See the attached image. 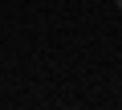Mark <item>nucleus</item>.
Wrapping results in <instances>:
<instances>
[{
	"label": "nucleus",
	"mask_w": 122,
	"mask_h": 110,
	"mask_svg": "<svg viewBox=\"0 0 122 110\" xmlns=\"http://www.w3.org/2000/svg\"><path fill=\"white\" fill-rule=\"evenodd\" d=\"M114 4H118V8H122V0H114Z\"/></svg>",
	"instance_id": "f257e3e1"
}]
</instances>
